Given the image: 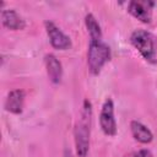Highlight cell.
<instances>
[{
  "label": "cell",
  "mask_w": 157,
  "mask_h": 157,
  "mask_svg": "<svg viewBox=\"0 0 157 157\" xmlns=\"http://www.w3.org/2000/svg\"><path fill=\"white\" fill-rule=\"evenodd\" d=\"M91 120H92V105L88 99L83 101L81 117L75 125V147L78 157H86L90 148L91 135Z\"/></svg>",
  "instance_id": "6da1fadb"
},
{
  "label": "cell",
  "mask_w": 157,
  "mask_h": 157,
  "mask_svg": "<svg viewBox=\"0 0 157 157\" xmlns=\"http://www.w3.org/2000/svg\"><path fill=\"white\" fill-rule=\"evenodd\" d=\"M130 42L145 60L155 64L157 61V52L153 36L145 29H135L130 36Z\"/></svg>",
  "instance_id": "7a4b0ae2"
},
{
  "label": "cell",
  "mask_w": 157,
  "mask_h": 157,
  "mask_svg": "<svg viewBox=\"0 0 157 157\" xmlns=\"http://www.w3.org/2000/svg\"><path fill=\"white\" fill-rule=\"evenodd\" d=\"M110 58L109 47L101 40H90L88 52H87V64L91 74L97 75L104 66V64Z\"/></svg>",
  "instance_id": "3957f363"
},
{
  "label": "cell",
  "mask_w": 157,
  "mask_h": 157,
  "mask_svg": "<svg viewBox=\"0 0 157 157\" xmlns=\"http://www.w3.org/2000/svg\"><path fill=\"white\" fill-rule=\"evenodd\" d=\"M99 124L102 131L108 136H114L117 134V121L114 118V103L110 98H107L102 105L99 114Z\"/></svg>",
  "instance_id": "277c9868"
},
{
  "label": "cell",
  "mask_w": 157,
  "mask_h": 157,
  "mask_svg": "<svg viewBox=\"0 0 157 157\" xmlns=\"http://www.w3.org/2000/svg\"><path fill=\"white\" fill-rule=\"evenodd\" d=\"M45 26V31L49 37L50 44L55 48V49H60V50H65L67 48L71 47V40L70 38L52 21H45L44 22Z\"/></svg>",
  "instance_id": "5b68a950"
},
{
  "label": "cell",
  "mask_w": 157,
  "mask_h": 157,
  "mask_svg": "<svg viewBox=\"0 0 157 157\" xmlns=\"http://www.w3.org/2000/svg\"><path fill=\"white\" fill-rule=\"evenodd\" d=\"M153 6L152 1L132 0L128 4V11L137 20L144 23L151 22V9Z\"/></svg>",
  "instance_id": "8992f818"
},
{
  "label": "cell",
  "mask_w": 157,
  "mask_h": 157,
  "mask_svg": "<svg viewBox=\"0 0 157 157\" xmlns=\"http://www.w3.org/2000/svg\"><path fill=\"white\" fill-rule=\"evenodd\" d=\"M25 103V92L22 90L11 91L5 99V109L13 114H20L23 110Z\"/></svg>",
  "instance_id": "52a82bcc"
},
{
  "label": "cell",
  "mask_w": 157,
  "mask_h": 157,
  "mask_svg": "<svg viewBox=\"0 0 157 157\" xmlns=\"http://www.w3.org/2000/svg\"><path fill=\"white\" fill-rule=\"evenodd\" d=\"M44 60H45V67H47V74L49 76V80L53 83H59L63 77L61 63L54 54H47Z\"/></svg>",
  "instance_id": "ba28073f"
},
{
  "label": "cell",
  "mask_w": 157,
  "mask_h": 157,
  "mask_svg": "<svg viewBox=\"0 0 157 157\" xmlns=\"http://www.w3.org/2000/svg\"><path fill=\"white\" fill-rule=\"evenodd\" d=\"M1 22L6 28L12 31L22 29L25 27L23 18L12 9H6L1 11Z\"/></svg>",
  "instance_id": "9c48e42d"
},
{
  "label": "cell",
  "mask_w": 157,
  "mask_h": 157,
  "mask_svg": "<svg viewBox=\"0 0 157 157\" xmlns=\"http://www.w3.org/2000/svg\"><path fill=\"white\" fill-rule=\"evenodd\" d=\"M130 129H131V134L134 139L141 144H150L153 140L152 131L146 125H144L142 123L137 120H132L130 123Z\"/></svg>",
  "instance_id": "30bf717a"
},
{
  "label": "cell",
  "mask_w": 157,
  "mask_h": 157,
  "mask_svg": "<svg viewBox=\"0 0 157 157\" xmlns=\"http://www.w3.org/2000/svg\"><path fill=\"white\" fill-rule=\"evenodd\" d=\"M85 25L87 28V32L90 34V40H101L102 39V31L101 26L97 22L96 17L92 13H87L85 17Z\"/></svg>",
  "instance_id": "8fae6325"
},
{
  "label": "cell",
  "mask_w": 157,
  "mask_h": 157,
  "mask_svg": "<svg viewBox=\"0 0 157 157\" xmlns=\"http://www.w3.org/2000/svg\"><path fill=\"white\" fill-rule=\"evenodd\" d=\"M126 157H153V156H152V153L148 150H140V151H136V152L130 153Z\"/></svg>",
  "instance_id": "7c38bea8"
},
{
  "label": "cell",
  "mask_w": 157,
  "mask_h": 157,
  "mask_svg": "<svg viewBox=\"0 0 157 157\" xmlns=\"http://www.w3.org/2000/svg\"><path fill=\"white\" fill-rule=\"evenodd\" d=\"M63 157H72V153H71V151H70V150H65V151H64V155H63Z\"/></svg>",
  "instance_id": "4fadbf2b"
}]
</instances>
